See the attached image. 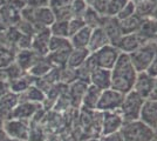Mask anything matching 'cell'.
I'll return each mask as SVG.
<instances>
[{"mask_svg": "<svg viewBox=\"0 0 157 141\" xmlns=\"http://www.w3.org/2000/svg\"><path fill=\"white\" fill-rule=\"evenodd\" d=\"M145 72L149 74L150 76H152V78H155V79L157 78V54L156 57L154 58V60L151 61V64L149 65V67H148V69Z\"/></svg>", "mask_w": 157, "mask_h": 141, "instance_id": "cell-39", "label": "cell"}, {"mask_svg": "<svg viewBox=\"0 0 157 141\" xmlns=\"http://www.w3.org/2000/svg\"><path fill=\"white\" fill-rule=\"evenodd\" d=\"M157 54V42L150 40L138 49L129 53L130 60L137 72H145Z\"/></svg>", "mask_w": 157, "mask_h": 141, "instance_id": "cell-3", "label": "cell"}, {"mask_svg": "<svg viewBox=\"0 0 157 141\" xmlns=\"http://www.w3.org/2000/svg\"><path fill=\"white\" fill-rule=\"evenodd\" d=\"M93 57L95 59L96 66L105 69H111L114 67V65L116 64L118 57L121 54V51L114 45H107L102 47L101 49H98L96 52H93Z\"/></svg>", "mask_w": 157, "mask_h": 141, "instance_id": "cell-6", "label": "cell"}, {"mask_svg": "<svg viewBox=\"0 0 157 141\" xmlns=\"http://www.w3.org/2000/svg\"><path fill=\"white\" fill-rule=\"evenodd\" d=\"M101 141H124L120 132L114 133V134L107 135V136H101Z\"/></svg>", "mask_w": 157, "mask_h": 141, "instance_id": "cell-40", "label": "cell"}, {"mask_svg": "<svg viewBox=\"0 0 157 141\" xmlns=\"http://www.w3.org/2000/svg\"><path fill=\"white\" fill-rule=\"evenodd\" d=\"M101 27L103 28V31L105 32L108 39L110 41L111 45L116 46L117 42L120 41V39L122 38V29L120 26V21L116 17H108L105 15L103 17V20H102V25Z\"/></svg>", "mask_w": 157, "mask_h": 141, "instance_id": "cell-11", "label": "cell"}, {"mask_svg": "<svg viewBox=\"0 0 157 141\" xmlns=\"http://www.w3.org/2000/svg\"><path fill=\"white\" fill-rule=\"evenodd\" d=\"M143 123L155 129L157 133V100L145 99L140 113V119Z\"/></svg>", "mask_w": 157, "mask_h": 141, "instance_id": "cell-10", "label": "cell"}, {"mask_svg": "<svg viewBox=\"0 0 157 141\" xmlns=\"http://www.w3.org/2000/svg\"><path fill=\"white\" fill-rule=\"evenodd\" d=\"M123 98H124V94L120 93L113 88L105 89L101 92L98 106H96V111L100 113L118 111L122 101H123Z\"/></svg>", "mask_w": 157, "mask_h": 141, "instance_id": "cell-5", "label": "cell"}, {"mask_svg": "<svg viewBox=\"0 0 157 141\" xmlns=\"http://www.w3.org/2000/svg\"><path fill=\"white\" fill-rule=\"evenodd\" d=\"M72 48L73 47L71 45L69 38H60V37L52 35L48 42V53L56 52V51H67Z\"/></svg>", "mask_w": 157, "mask_h": 141, "instance_id": "cell-30", "label": "cell"}, {"mask_svg": "<svg viewBox=\"0 0 157 141\" xmlns=\"http://www.w3.org/2000/svg\"><path fill=\"white\" fill-rule=\"evenodd\" d=\"M111 71V84L110 88L117 91L120 93L125 94L130 92L134 87V82L137 76V71L135 69L130 60L129 54H120L116 64Z\"/></svg>", "mask_w": 157, "mask_h": 141, "instance_id": "cell-1", "label": "cell"}, {"mask_svg": "<svg viewBox=\"0 0 157 141\" xmlns=\"http://www.w3.org/2000/svg\"><path fill=\"white\" fill-rule=\"evenodd\" d=\"M82 19L85 21L86 26L94 29V28H96V27H101L103 17L100 15V14H98L95 10H93L90 6H88V8L86 10L85 14H83V17H82Z\"/></svg>", "mask_w": 157, "mask_h": 141, "instance_id": "cell-29", "label": "cell"}, {"mask_svg": "<svg viewBox=\"0 0 157 141\" xmlns=\"http://www.w3.org/2000/svg\"><path fill=\"white\" fill-rule=\"evenodd\" d=\"M51 34L54 37H60V38H69V32H68V21H59L55 20L49 27Z\"/></svg>", "mask_w": 157, "mask_h": 141, "instance_id": "cell-31", "label": "cell"}, {"mask_svg": "<svg viewBox=\"0 0 157 141\" xmlns=\"http://www.w3.org/2000/svg\"><path fill=\"white\" fill-rule=\"evenodd\" d=\"M109 44H110V41L102 27H96V28L92 29L90 39H89V44H88V49L90 53L96 52Z\"/></svg>", "mask_w": 157, "mask_h": 141, "instance_id": "cell-20", "label": "cell"}, {"mask_svg": "<svg viewBox=\"0 0 157 141\" xmlns=\"http://www.w3.org/2000/svg\"><path fill=\"white\" fill-rule=\"evenodd\" d=\"M89 54H90V52H89L88 48H73L71 53H69L66 66L74 68V69H78L80 66L83 65V62L87 60Z\"/></svg>", "mask_w": 157, "mask_h": 141, "instance_id": "cell-22", "label": "cell"}, {"mask_svg": "<svg viewBox=\"0 0 157 141\" xmlns=\"http://www.w3.org/2000/svg\"><path fill=\"white\" fill-rule=\"evenodd\" d=\"M73 49V48H72ZM72 49H67V51H56V52H51L46 55L47 60L52 64L53 67H65L67 65V60Z\"/></svg>", "mask_w": 157, "mask_h": 141, "instance_id": "cell-28", "label": "cell"}, {"mask_svg": "<svg viewBox=\"0 0 157 141\" xmlns=\"http://www.w3.org/2000/svg\"><path fill=\"white\" fill-rule=\"evenodd\" d=\"M52 68V64L47 60L46 57H40L27 73L32 75L33 78H44Z\"/></svg>", "mask_w": 157, "mask_h": 141, "instance_id": "cell-26", "label": "cell"}, {"mask_svg": "<svg viewBox=\"0 0 157 141\" xmlns=\"http://www.w3.org/2000/svg\"><path fill=\"white\" fill-rule=\"evenodd\" d=\"M151 19H155V20H157V0H155V10H154V13H152Z\"/></svg>", "mask_w": 157, "mask_h": 141, "instance_id": "cell-43", "label": "cell"}, {"mask_svg": "<svg viewBox=\"0 0 157 141\" xmlns=\"http://www.w3.org/2000/svg\"><path fill=\"white\" fill-rule=\"evenodd\" d=\"M154 82H155V78L150 76L147 72H138L136 80L134 82L132 91H135L144 99H148L154 87Z\"/></svg>", "mask_w": 157, "mask_h": 141, "instance_id": "cell-13", "label": "cell"}, {"mask_svg": "<svg viewBox=\"0 0 157 141\" xmlns=\"http://www.w3.org/2000/svg\"><path fill=\"white\" fill-rule=\"evenodd\" d=\"M40 58V55L35 53L33 49H20L18 53L14 55V62L19 66L24 72H28L31 67Z\"/></svg>", "mask_w": 157, "mask_h": 141, "instance_id": "cell-18", "label": "cell"}, {"mask_svg": "<svg viewBox=\"0 0 157 141\" xmlns=\"http://www.w3.org/2000/svg\"><path fill=\"white\" fill-rule=\"evenodd\" d=\"M150 41L149 39H147L143 34L141 32H135V33H129V34H123L122 38L120 39V41L117 42L118 49L122 53H132L134 51L138 49L140 47H142L145 44Z\"/></svg>", "mask_w": 157, "mask_h": 141, "instance_id": "cell-9", "label": "cell"}, {"mask_svg": "<svg viewBox=\"0 0 157 141\" xmlns=\"http://www.w3.org/2000/svg\"><path fill=\"white\" fill-rule=\"evenodd\" d=\"M88 82L81 80H75L74 82H72L71 85L67 86V94L69 96V100L72 106L76 108L81 107V104H82V99H83V95H85L87 87H88Z\"/></svg>", "mask_w": 157, "mask_h": 141, "instance_id": "cell-15", "label": "cell"}, {"mask_svg": "<svg viewBox=\"0 0 157 141\" xmlns=\"http://www.w3.org/2000/svg\"><path fill=\"white\" fill-rule=\"evenodd\" d=\"M101 92H102L101 89H98V87H95V86L89 84L85 95H83L82 104H81L80 108H83V109H87V111H96V106H98Z\"/></svg>", "mask_w": 157, "mask_h": 141, "instance_id": "cell-21", "label": "cell"}, {"mask_svg": "<svg viewBox=\"0 0 157 141\" xmlns=\"http://www.w3.org/2000/svg\"><path fill=\"white\" fill-rule=\"evenodd\" d=\"M143 18H141L138 14H134L127 19L123 20H118L120 21V26L122 29V33L123 34H129V33H135V32H140L141 26L143 24Z\"/></svg>", "mask_w": 157, "mask_h": 141, "instance_id": "cell-24", "label": "cell"}, {"mask_svg": "<svg viewBox=\"0 0 157 141\" xmlns=\"http://www.w3.org/2000/svg\"><path fill=\"white\" fill-rule=\"evenodd\" d=\"M4 1H5V0H0V7H1V5L4 4Z\"/></svg>", "mask_w": 157, "mask_h": 141, "instance_id": "cell-44", "label": "cell"}, {"mask_svg": "<svg viewBox=\"0 0 157 141\" xmlns=\"http://www.w3.org/2000/svg\"><path fill=\"white\" fill-rule=\"evenodd\" d=\"M34 79H36V78H33L32 75H29L28 73L22 74L18 79L11 81V92L19 94V95L22 94L35 82V81H33Z\"/></svg>", "mask_w": 157, "mask_h": 141, "instance_id": "cell-25", "label": "cell"}, {"mask_svg": "<svg viewBox=\"0 0 157 141\" xmlns=\"http://www.w3.org/2000/svg\"><path fill=\"white\" fill-rule=\"evenodd\" d=\"M73 0H49V7L52 11H58L62 8L71 7Z\"/></svg>", "mask_w": 157, "mask_h": 141, "instance_id": "cell-37", "label": "cell"}, {"mask_svg": "<svg viewBox=\"0 0 157 141\" xmlns=\"http://www.w3.org/2000/svg\"><path fill=\"white\" fill-rule=\"evenodd\" d=\"M26 6L29 7H46L49 6V0H24Z\"/></svg>", "mask_w": 157, "mask_h": 141, "instance_id": "cell-38", "label": "cell"}, {"mask_svg": "<svg viewBox=\"0 0 157 141\" xmlns=\"http://www.w3.org/2000/svg\"><path fill=\"white\" fill-rule=\"evenodd\" d=\"M0 14L4 21L6 22L7 27H15L18 22L21 20V11H19L8 1L5 0L0 7Z\"/></svg>", "mask_w": 157, "mask_h": 141, "instance_id": "cell-19", "label": "cell"}, {"mask_svg": "<svg viewBox=\"0 0 157 141\" xmlns=\"http://www.w3.org/2000/svg\"><path fill=\"white\" fill-rule=\"evenodd\" d=\"M92 34V28L85 26L78 32L69 37V41L73 48H88L89 39Z\"/></svg>", "mask_w": 157, "mask_h": 141, "instance_id": "cell-23", "label": "cell"}, {"mask_svg": "<svg viewBox=\"0 0 157 141\" xmlns=\"http://www.w3.org/2000/svg\"><path fill=\"white\" fill-rule=\"evenodd\" d=\"M88 6L89 5L87 0H73L72 5H71L73 18H82Z\"/></svg>", "mask_w": 157, "mask_h": 141, "instance_id": "cell-33", "label": "cell"}, {"mask_svg": "<svg viewBox=\"0 0 157 141\" xmlns=\"http://www.w3.org/2000/svg\"><path fill=\"white\" fill-rule=\"evenodd\" d=\"M89 6L102 17H105L107 13V0H93L89 2Z\"/></svg>", "mask_w": 157, "mask_h": 141, "instance_id": "cell-36", "label": "cell"}, {"mask_svg": "<svg viewBox=\"0 0 157 141\" xmlns=\"http://www.w3.org/2000/svg\"><path fill=\"white\" fill-rule=\"evenodd\" d=\"M154 141H157V139H156V140H154Z\"/></svg>", "mask_w": 157, "mask_h": 141, "instance_id": "cell-46", "label": "cell"}, {"mask_svg": "<svg viewBox=\"0 0 157 141\" xmlns=\"http://www.w3.org/2000/svg\"><path fill=\"white\" fill-rule=\"evenodd\" d=\"M144 98L131 89L130 92L124 94L123 101L120 106V114L122 115L124 121H134L140 119V113L143 106Z\"/></svg>", "mask_w": 157, "mask_h": 141, "instance_id": "cell-4", "label": "cell"}, {"mask_svg": "<svg viewBox=\"0 0 157 141\" xmlns=\"http://www.w3.org/2000/svg\"><path fill=\"white\" fill-rule=\"evenodd\" d=\"M135 13H136V5H135V2H134L132 0H130V1L121 10V12L116 15V18H117L118 20H123V19H127V18H129L131 15H134Z\"/></svg>", "mask_w": 157, "mask_h": 141, "instance_id": "cell-34", "label": "cell"}, {"mask_svg": "<svg viewBox=\"0 0 157 141\" xmlns=\"http://www.w3.org/2000/svg\"><path fill=\"white\" fill-rule=\"evenodd\" d=\"M51 37L52 34H51L49 28H42L38 31L33 35L31 49H33L40 57H46L48 54V42H49Z\"/></svg>", "mask_w": 157, "mask_h": 141, "instance_id": "cell-12", "label": "cell"}, {"mask_svg": "<svg viewBox=\"0 0 157 141\" xmlns=\"http://www.w3.org/2000/svg\"><path fill=\"white\" fill-rule=\"evenodd\" d=\"M7 28V25H6V22L4 21V19H2V17H1V14H0V33L1 32H4V31H6Z\"/></svg>", "mask_w": 157, "mask_h": 141, "instance_id": "cell-42", "label": "cell"}, {"mask_svg": "<svg viewBox=\"0 0 157 141\" xmlns=\"http://www.w3.org/2000/svg\"><path fill=\"white\" fill-rule=\"evenodd\" d=\"M20 96L25 98L24 100L20 101H29V102H34V104H41L46 100V93L42 89H40L35 84H33L26 92L20 94Z\"/></svg>", "mask_w": 157, "mask_h": 141, "instance_id": "cell-27", "label": "cell"}, {"mask_svg": "<svg viewBox=\"0 0 157 141\" xmlns=\"http://www.w3.org/2000/svg\"><path fill=\"white\" fill-rule=\"evenodd\" d=\"M90 1H93V0H87V2H88V5H89V2H90Z\"/></svg>", "mask_w": 157, "mask_h": 141, "instance_id": "cell-45", "label": "cell"}, {"mask_svg": "<svg viewBox=\"0 0 157 141\" xmlns=\"http://www.w3.org/2000/svg\"><path fill=\"white\" fill-rule=\"evenodd\" d=\"M124 120L118 111L113 112H105L102 113V120H101V136L114 134L120 132L121 127L123 126Z\"/></svg>", "mask_w": 157, "mask_h": 141, "instance_id": "cell-8", "label": "cell"}, {"mask_svg": "<svg viewBox=\"0 0 157 141\" xmlns=\"http://www.w3.org/2000/svg\"><path fill=\"white\" fill-rule=\"evenodd\" d=\"M120 133L124 141H154L157 139L156 131L141 120L124 121Z\"/></svg>", "mask_w": 157, "mask_h": 141, "instance_id": "cell-2", "label": "cell"}, {"mask_svg": "<svg viewBox=\"0 0 157 141\" xmlns=\"http://www.w3.org/2000/svg\"><path fill=\"white\" fill-rule=\"evenodd\" d=\"M2 129L12 140L15 141H27L31 131L26 121L19 119L5 120L2 123Z\"/></svg>", "mask_w": 157, "mask_h": 141, "instance_id": "cell-7", "label": "cell"}, {"mask_svg": "<svg viewBox=\"0 0 157 141\" xmlns=\"http://www.w3.org/2000/svg\"><path fill=\"white\" fill-rule=\"evenodd\" d=\"M130 0H107V13L108 17H116L121 10L129 2Z\"/></svg>", "mask_w": 157, "mask_h": 141, "instance_id": "cell-32", "label": "cell"}, {"mask_svg": "<svg viewBox=\"0 0 157 141\" xmlns=\"http://www.w3.org/2000/svg\"><path fill=\"white\" fill-rule=\"evenodd\" d=\"M19 94H15L13 92H8L5 95L0 96V119L2 121L11 119L12 112L19 104Z\"/></svg>", "mask_w": 157, "mask_h": 141, "instance_id": "cell-14", "label": "cell"}, {"mask_svg": "<svg viewBox=\"0 0 157 141\" xmlns=\"http://www.w3.org/2000/svg\"><path fill=\"white\" fill-rule=\"evenodd\" d=\"M40 104H34L29 101H19L17 107L12 112L11 119H19V120H28L39 111Z\"/></svg>", "mask_w": 157, "mask_h": 141, "instance_id": "cell-17", "label": "cell"}, {"mask_svg": "<svg viewBox=\"0 0 157 141\" xmlns=\"http://www.w3.org/2000/svg\"><path fill=\"white\" fill-rule=\"evenodd\" d=\"M89 84L98 87L101 91H105L110 88L111 84V71L105 69V68L96 67L92 73L89 78Z\"/></svg>", "mask_w": 157, "mask_h": 141, "instance_id": "cell-16", "label": "cell"}, {"mask_svg": "<svg viewBox=\"0 0 157 141\" xmlns=\"http://www.w3.org/2000/svg\"><path fill=\"white\" fill-rule=\"evenodd\" d=\"M86 26L85 21L82 18H72L68 21V32H69V37L78 32L80 29H82Z\"/></svg>", "mask_w": 157, "mask_h": 141, "instance_id": "cell-35", "label": "cell"}, {"mask_svg": "<svg viewBox=\"0 0 157 141\" xmlns=\"http://www.w3.org/2000/svg\"><path fill=\"white\" fill-rule=\"evenodd\" d=\"M148 99H152V100H157V78L155 79V82H154V87H152V91L150 93V96Z\"/></svg>", "mask_w": 157, "mask_h": 141, "instance_id": "cell-41", "label": "cell"}]
</instances>
